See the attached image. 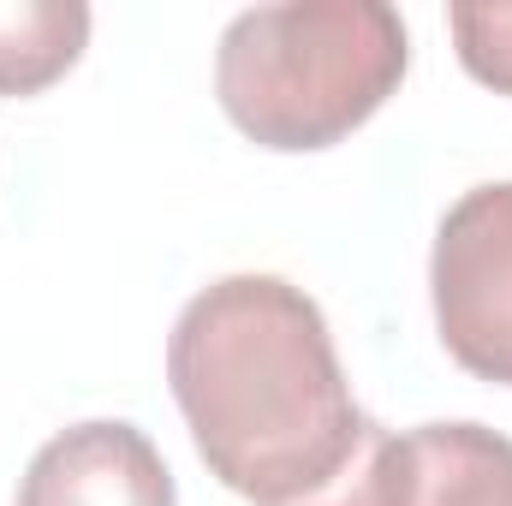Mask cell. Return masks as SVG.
<instances>
[{"instance_id": "3", "label": "cell", "mask_w": 512, "mask_h": 506, "mask_svg": "<svg viewBox=\"0 0 512 506\" xmlns=\"http://www.w3.org/2000/svg\"><path fill=\"white\" fill-rule=\"evenodd\" d=\"M429 298L447 358L477 381L512 387V179L465 191L441 215Z\"/></svg>"}, {"instance_id": "5", "label": "cell", "mask_w": 512, "mask_h": 506, "mask_svg": "<svg viewBox=\"0 0 512 506\" xmlns=\"http://www.w3.org/2000/svg\"><path fill=\"white\" fill-rule=\"evenodd\" d=\"M405 506H512V441L483 423H423L405 435Z\"/></svg>"}, {"instance_id": "1", "label": "cell", "mask_w": 512, "mask_h": 506, "mask_svg": "<svg viewBox=\"0 0 512 506\" xmlns=\"http://www.w3.org/2000/svg\"><path fill=\"white\" fill-rule=\"evenodd\" d=\"M167 381L203 465L251 506H405V435L358 411L316 298L280 274L203 286L173 334Z\"/></svg>"}, {"instance_id": "7", "label": "cell", "mask_w": 512, "mask_h": 506, "mask_svg": "<svg viewBox=\"0 0 512 506\" xmlns=\"http://www.w3.org/2000/svg\"><path fill=\"white\" fill-rule=\"evenodd\" d=\"M447 30H453V48H459V66L512 96V0H489V6H453L447 12Z\"/></svg>"}, {"instance_id": "2", "label": "cell", "mask_w": 512, "mask_h": 506, "mask_svg": "<svg viewBox=\"0 0 512 506\" xmlns=\"http://www.w3.org/2000/svg\"><path fill=\"white\" fill-rule=\"evenodd\" d=\"M411 66L405 18L382 0L251 6L221 30L215 96L262 149L304 155L364 126Z\"/></svg>"}, {"instance_id": "4", "label": "cell", "mask_w": 512, "mask_h": 506, "mask_svg": "<svg viewBox=\"0 0 512 506\" xmlns=\"http://www.w3.org/2000/svg\"><path fill=\"white\" fill-rule=\"evenodd\" d=\"M18 506H179L161 447L120 417L60 429L24 465Z\"/></svg>"}, {"instance_id": "6", "label": "cell", "mask_w": 512, "mask_h": 506, "mask_svg": "<svg viewBox=\"0 0 512 506\" xmlns=\"http://www.w3.org/2000/svg\"><path fill=\"white\" fill-rule=\"evenodd\" d=\"M90 42V6L78 0H0V96H42Z\"/></svg>"}]
</instances>
